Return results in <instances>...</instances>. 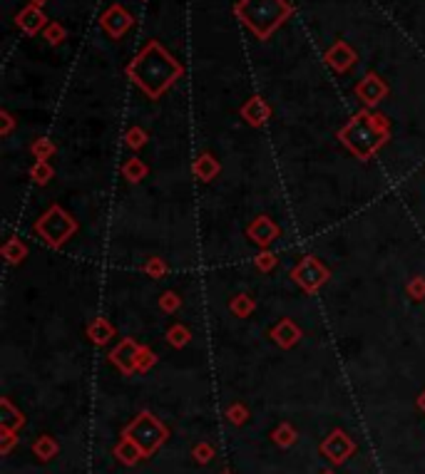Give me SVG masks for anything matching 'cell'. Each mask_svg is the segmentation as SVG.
<instances>
[{
  "mask_svg": "<svg viewBox=\"0 0 425 474\" xmlns=\"http://www.w3.org/2000/svg\"><path fill=\"white\" fill-rule=\"evenodd\" d=\"M246 25L259 35H268L271 28H276L283 21V16L289 13V8L283 6L281 0H244L242 8H237Z\"/></svg>",
  "mask_w": 425,
  "mask_h": 474,
  "instance_id": "cell-1",
  "label": "cell"
},
{
  "mask_svg": "<svg viewBox=\"0 0 425 474\" xmlns=\"http://www.w3.org/2000/svg\"><path fill=\"white\" fill-rule=\"evenodd\" d=\"M127 25H130V16H127L122 8H112V11L105 16V28L112 33V35H120V33H125Z\"/></svg>",
  "mask_w": 425,
  "mask_h": 474,
  "instance_id": "cell-2",
  "label": "cell"
},
{
  "mask_svg": "<svg viewBox=\"0 0 425 474\" xmlns=\"http://www.w3.org/2000/svg\"><path fill=\"white\" fill-rule=\"evenodd\" d=\"M18 23H21V25L26 28L28 33H35L38 28L42 25V13H38L35 8H28V11H23V13H21Z\"/></svg>",
  "mask_w": 425,
  "mask_h": 474,
  "instance_id": "cell-3",
  "label": "cell"
},
{
  "mask_svg": "<svg viewBox=\"0 0 425 474\" xmlns=\"http://www.w3.org/2000/svg\"><path fill=\"white\" fill-rule=\"evenodd\" d=\"M35 3H42V0H35Z\"/></svg>",
  "mask_w": 425,
  "mask_h": 474,
  "instance_id": "cell-4",
  "label": "cell"
}]
</instances>
